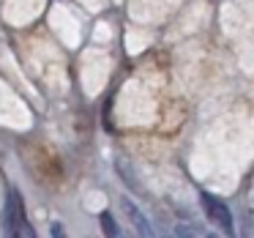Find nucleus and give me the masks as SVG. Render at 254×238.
Instances as JSON below:
<instances>
[{"label": "nucleus", "mask_w": 254, "mask_h": 238, "mask_svg": "<svg viewBox=\"0 0 254 238\" xmlns=\"http://www.w3.org/2000/svg\"><path fill=\"white\" fill-rule=\"evenodd\" d=\"M6 233L8 236H22V238H36V230L30 227L28 216H25V205L17 189L8 192V203H6Z\"/></svg>", "instance_id": "1"}, {"label": "nucleus", "mask_w": 254, "mask_h": 238, "mask_svg": "<svg viewBox=\"0 0 254 238\" xmlns=\"http://www.w3.org/2000/svg\"><path fill=\"white\" fill-rule=\"evenodd\" d=\"M199 200H202V208H205V214H208V219L213 222V225H219L221 233L232 236V233H235V222H232V211L227 208V203H221L219 197H213V194H208V192L199 194Z\"/></svg>", "instance_id": "2"}, {"label": "nucleus", "mask_w": 254, "mask_h": 238, "mask_svg": "<svg viewBox=\"0 0 254 238\" xmlns=\"http://www.w3.org/2000/svg\"><path fill=\"white\" fill-rule=\"evenodd\" d=\"M121 208H123V214L128 216V222L134 225V230L139 233V236H153V227H150V222H148V216L142 214V211L137 208V203L134 200H128V197H123L121 200Z\"/></svg>", "instance_id": "3"}, {"label": "nucleus", "mask_w": 254, "mask_h": 238, "mask_svg": "<svg viewBox=\"0 0 254 238\" xmlns=\"http://www.w3.org/2000/svg\"><path fill=\"white\" fill-rule=\"evenodd\" d=\"M115 170H118V175L123 178V183H126L131 192H139V183H137V175L131 172V167H128V161H123V159H118L115 161Z\"/></svg>", "instance_id": "4"}, {"label": "nucleus", "mask_w": 254, "mask_h": 238, "mask_svg": "<svg viewBox=\"0 0 254 238\" xmlns=\"http://www.w3.org/2000/svg\"><path fill=\"white\" fill-rule=\"evenodd\" d=\"M99 222H101V227H104V233H107L110 238H118V236H121V227H118L115 216H112L110 211H101V214H99Z\"/></svg>", "instance_id": "5"}, {"label": "nucleus", "mask_w": 254, "mask_h": 238, "mask_svg": "<svg viewBox=\"0 0 254 238\" xmlns=\"http://www.w3.org/2000/svg\"><path fill=\"white\" fill-rule=\"evenodd\" d=\"M175 236H197V230H191V227H175Z\"/></svg>", "instance_id": "6"}, {"label": "nucleus", "mask_w": 254, "mask_h": 238, "mask_svg": "<svg viewBox=\"0 0 254 238\" xmlns=\"http://www.w3.org/2000/svg\"><path fill=\"white\" fill-rule=\"evenodd\" d=\"M50 233H52V236H63V233H66V230H63V227H61V222H55V225L50 227Z\"/></svg>", "instance_id": "7"}]
</instances>
